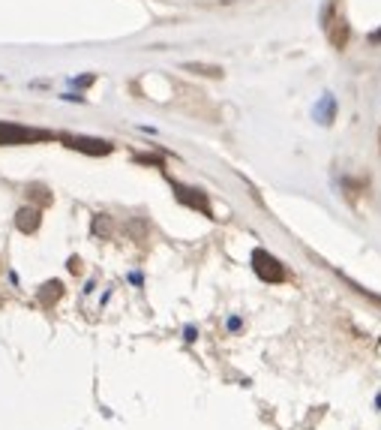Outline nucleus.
Returning <instances> with one entry per match:
<instances>
[{"instance_id":"nucleus-1","label":"nucleus","mask_w":381,"mask_h":430,"mask_svg":"<svg viewBox=\"0 0 381 430\" xmlns=\"http://www.w3.org/2000/svg\"><path fill=\"white\" fill-rule=\"evenodd\" d=\"M39 139H51V136L42 130H31V126H21V124L0 121V145H27V141H39Z\"/></svg>"},{"instance_id":"nucleus-2","label":"nucleus","mask_w":381,"mask_h":430,"mask_svg":"<svg viewBox=\"0 0 381 430\" xmlns=\"http://www.w3.org/2000/svg\"><path fill=\"white\" fill-rule=\"evenodd\" d=\"M253 268H255V274L265 280V283H280V280L285 277L283 262L273 259L268 250H255V253H253Z\"/></svg>"},{"instance_id":"nucleus-3","label":"nucleus","mask_w":381,"mask_h":430,"mask_svg":"<svg viewBox=\"0 0 381 430\" xmlns=\"http://www.w3.org/2000/svg\"><path fill=\"white\" fill-rule=\"evenodd\" d=\"M64 141L69 148H76L81 154H93V156H106L111 154V145L108 141H102V139H84V136H64Z\"/></svg>"},{"instance_id":"nucleus-4","label":"nucleus","mask_w":381,"mask_h":430,"mask_svg":"<svg viewBox=\"0 0 381 430\" xmlns=\"http://www.w3.org/2000/svg\"><path fill=\"white\" fill-rule=\"evenodd\" d=\"M174 193H178V202H183V205L195 208V211H201V214H208V217H210V202H208V196H204L201 190L181 187V184H174Z\"/></svg>"},{"instance_id":"nucleus-5","label":"nucleus","mask_w":381,"mask_h":430,"mask_svg":"<svg viewBox=\"0 0 381 430\" xmlns=\"http://www.w3.org/2000/svg\"><path fill=\"white\" fill-rule=\"evenodd\" d=\"M39 223H42L39 208H21L16 214V226H19V232H24V235H34L39 229Z\"/></svg>"},{"instance_id":"nucleus-6","label":"nucleus","mask_w":381,"mask_h":430,"mask_svg":"<svg viewBox=\"0 0 381 430\" xmlns=\"http://www.w3.org/2000/svg\"><path fill=\"white\" fill-rule=\"evenodd\" d=\"M325 27H327V34H330V39H333V46H336V49H345V39H348V24H345L342 19L330 16Z\"/></svg>"},{"instance_id":"nucleus-7","label":"nucleus","mask_w":381,"mask_h":430,"mask_svg":"<svg viewBox=\"0 0 381 430\" xmlns=\"http://www.w3.org/2000/svg\"><path fill=\"white\" fill-rule=\"evenodd\" d=\"M61 295H64V286L57 283V280H51V283H46V286H42L39 301H42V304H54V301L61 298Z\"/></svg>"},{"instance_id":"nucleus-8","label":"nucleus","mask_w":381,"mask_h":430,"mask_svg":"<svg viewBox=\"0 0 381 430\" xmlns=\"http://www.w3.org/2000/svg\"><path fill=\"white\" fill-rule=\"evenodd\" d=\"M189 69H195L198 76H213V79H219L223 76V69L219 66H204V64H189Z\"/></svg>"}]
</instances>
